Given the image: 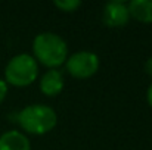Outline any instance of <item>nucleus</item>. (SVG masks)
<instances>
[{
    "instance_id": "obj_8",
    "label": "nucleus",
    "mask_w": 152,
    "mask_h": 150,
    "mask_svg": "<svg viewBox=\"0 0 152 150\" xmlns=\"http://www.w3.org/2000/svg\"><path fill=\"white\" fill-rule=\"evenodd\" d=\"M129 13L139 22L152 24V0H132L127 4Z\"/></svg>"
},
{
    "instance_id": "obj_1",
    "label": "nucleus",
    "mask_w": 152,
    "mask_h": 150,
    "mask_svg": "<svg viewBox=\"0 0 152 150\" xmlns=\"http://www.w3.org/2000/svg\"><path fill=\"white\" fill-rule=\"evenodd\" d=\"M33 53L34 59L50 69L61 66L68 59V47L65 40L53 33H42L36 36L33 41Z\"/></svg>"
},
{
    "instance_id": "obj_11",
    "label": "nucleus",
    "mask_w": 152,
    "mask_h": 150,
    "mask_svg": "<svg viewBox=\"0 0 152 150\" xmlns=\"http://www.w3.org/2000/svg\"><path fill=\"white\" fill-rule=\"evenodd\" d=\"M145 72L152 78V56L145 62Z\"/></svg>"
},
{
    "instance_id": "obj_10",
    "label": "nucleus",
    "mask_w": 152,
    "mask_h": 150,
    "mask_svg": "<svg viewBox=\"0 0 152 150\" xmlns=\"http://www.w3.org/2000/svg\"><path fill=\"white\" fill-rule=\"evenodd\" d=\"M6 94H7V84L4 80H0V103L6 99Z\"/></svg>"
},
{
    "instance_id": "obj_6",
    "label": "nucleus",
    "mask_w": 152,
    "mask_h": 150,
    "mask_svg": "<svg viewBox=\"0 0 152 150\" xmlns=\"http://www.w3.org/2000/svg\"><path fill=\"white\" fill-rule=\"evenodd\" d=\"M64 90V77L59 71L49 69L40 78V91L48 97H56Z\"/></svg>"
},
{
    "instance_id": "obj_7",
    "label": "nucleus",
    "mask_w": 152,
    "mask_h": 150,
    "mask_svg": "<svg viewBox=\"0 0 152 150\" xmlns=\"http://www.w3.org/2000/svg\"><path fill=\"white\" fill-rule=\"evenodd\" d=\"M0 150H31V144L22 133L12 130L0 136Z\"/></svg>"
},
{
    "instance_id": "obj_12",
    "label": "nucleus",
    "mask_w": 152,
    "mask_h": 150,
    "mask_svg": "<svg viewBox=\"0 0 152 150\" xmlns=\"http://www.w3.org/2000/svg\"><path fill=\"white\" fill-rule=\"evenodd\" d=\"M146 100H148L149 106L152 107V83H151V86H149V88H148V93H146Z\"/></svg>"
},
{
    "instance_id": "obj_4",
    "label": "nucleus",
    "mask_w": 152,
    "mask_h": 150,
    "mask_svg": "<svg viewBox=\"0 0 152 150\" xmlns=\"http://www.w3.org/2000/svg\"><path fill=\"white\" fill-rule=\"evenodd\" d=\"M99 69V57L92 51H78L66 59V71L74 78H90Z\"/></svg>"
},
{
    "instance_id": "obj_3",
    "label": "nucleus",
    "mask_w": 152,
    "mask_h": 150,
    "mask_svg": "<svg viewBox=\"0 0 152 150\" xmlns=\"http://www.w3.org/2000/svg\"><path fill=\"white\" fill-rule=\"evenodd\" d=\"M37 75V60L28 53L13 56L4 68V81L13 87H27L36 81Z\"/></svg>"
},
{
    "instance_id": "obj_5",
    "label": "nucleus",
    "mask_w": 152,
    "mask_h": 150,
    "mask_svg": "<svg viewBox=\"0 0 152 150\" xmlns=\"http://www.w3.org/2000/svg\"><path fill=\"white\" fill-rule=\"evenodd\" d=\"M130 19V13L127 9V4L121 0H114L105 4L103 13H102V21L106 27L109 28H120L127 25Z\"/></svg>"
},
{
    "instance_id": "obj_9",
    "label": "nucleus",
    "mask_w": 152,
    "mask_h": 150,
    "mask_svg": "<svg viewBox=\"0 0 152 150\" xmlns=\"http://www.w3.org/2000/svg\"><path fill=\"white\" fill-rule=\"evenodd\" d=\"M53 4L62 12H74L75 9L81 6V1L80 0H55Z\"/></svg>"
},
{
    "instance_id": "obj_2",
    "label": "nucleus",
    "mask_w": 152,
    "mask_h": 150,
    "mask_svg": "<svg viewBox=\"0 0 152 150\" xmlns=\"http://www.w3.org/2000/svg\"><path fill=\"white\" fill-rule=\"evenodd\" d=\"M58 115L50 106L46 104H30L18 113L19 127L34 136H43L56 127Z\"/></svg>"
}]
</instances>
